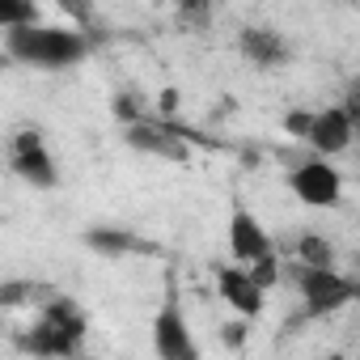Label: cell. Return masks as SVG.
<instances>
[{
  "label": "cell",
  "mask_w": 360,
  "mask_h": 360,
  "mask_svg": "<svg viewBox=\"0 0 360 360\" xmlns=\"http://www.w3.org/2000/svg\"><path fill=\"white\" fill-rule=\"evenodd\" d=\"M9 165L13 174L22 178V183H30L34 191H51L60 183V174H56V157L47 148V136L30 123V127H18L13 140H9Z\"/></svg>",
  "instance_id": "obj_4"
},
{
  "label": "cell",
  "mask_w": 360,
  "mask_h": 360,
  "mask_svg": "<svg viewBox=\"0 0 360 360\" xmlns=\"http://www.w3.org/2000/svg\"><path fill=\"white\" fill-rule=\"evenodd\" d=\"M217 292H221V301H225L238 318H259V314H263L267 288L250 276L246 263H225V267H217Z\"/></svg>",
  "instance_id": "obj_7"
},
{
  "label": "cell",
  "mask_w": 360,
  "mask_h": 360,
  "mask_svg": "<svg viewBox=\"0 0 360 360\" xmlns=\"http://www.w3.org/2000/svg\"><path fill=\"white\" fill-rule=\"evenodd\" d=\"M356 267H360V255H356Z\"/></svg>",
  "instance_id": "obj_20"
},
{
  "label": "cell",
  "mask_w": 360,
  "mask_h": 360,
  "mask_svg": "<svg viewBox=\"0 0 360 360\" xmlns=\"http://www.w3.org/2000/svg\"><path fill=\"white\" fill-rule=\"evenodd\" d=\"M267 250H276V246H271L267 229L259 225V217L250 208H233L229 212V259L233 263H255Z\"/></svg>",
  "instance_id": "obj_11"
},
{
  "label": "cell",
  "mask_w": 360,
  "mask_h": 360,
  "mask_svg": "<svg viewBox=\"0 0 360 360\" xmlns=\"http://www.w3.org/2000/svg\"><path fill=\"white\" fill-rule=\"evenodd\" d=\"M85 330H89V322H85L81 305L72 297H64V292H51V297H43L34 326L22 335V352H34V356H77L85 347Z\"/></svg>",
  "instance_id": "obj_2"
},
{
  "label": "cell",
  "mask_w": 360,
  "mask_h": 360,
  "mask_svg": "<svg viewBox=\"0 0 360 360\" xmlns=\"http://www.w3.org/2000/svg\"><path fill=\"white\" fill-rule=\"evenodd\" d=\"M309 127H314V110H288V115H284V131H288V136L309 140Z\"/></svg>",
  "instance_id": "obj_17"
},
{
  "label": "cell",
  "mask_w": 360,
  "mask_h": 360,
  "mask_svg": "<svg viewBox=\"0 0 360 360\" xmlns=\"http://www.w3.org/2000/svg\"><path fill=\"white\" fill-rule=\"evenodd\" d=\"M284 280L297 288V297L305 301V314L309 318L335 314V309H343L347 301L360 297V284L352 276H339L335 267H314V263H301V259H292L284 267Z\"/></svg>",
  "instance_id": "obj_3"
},
{
  "label": "cell",
  "mask_w": 360,
  "mask_h": 360,
  "mask_svg": "<svg viewBox=\"0 0 360 360\" xmlns=\"http://www.w3.org/2000/svg\"><path fill=\"white\" fill-rule=\"evenodd\" d=\"M238 51H242V60L255 64V68H284V64L292 60L288 39H284L280 30H271V26H242Z\"/></svg>",
  "instance_id": "obj_9"
},
{
  "label": "cell",
  "mask_w": 360,
  "mask_h": 360,
  "mask_svg": "<svg viewBox=\"0 0 360 360\" xmlns=\"http://www.w3.org/2000/svg\"><path fill=\"white\" fill-rule=\"evenodd\" d=\"M301 263H314V267H335V246L322 238V233H301L297 238V255Z\"/></svg>",
  "instance_id": "obj_12"
},
{
  "label": "cell",
  "mask_w": 360,
  "mask_h": 360,
  "mask_svg": "<svg viewBox=\"0 0 360 360\" xmlns=\"http://www.w3.org/2000/svg\"><path fill=\"white\" fill-rule=\"evenodd\" d=\"M246 267H250V276H255L263 288H276V284L284 280V267H280V255H276V250H267L263 259H255V263H246Z\"/></svg>",
  "instance_id": "obj_14"
},
{
  "label": "cell",
  "mask_w": 360,
  "mask_h": 360,
  "mask_svg": "<svg viewBox=\"0 0 360 360\" xmlns=\"http://www.w3.org/2000/svg\"><path fill=\"white\" fill-rule=\"evenodd\" d=\"M356 123L343 106H326V110H314V127H309V148L322 153V157H335L343 153L352 140H356Z\"/></svg>",
  "instance_id": "obj_10"
},
{
  "label": "cell",
  "mask_w": 360,
  "mask_h": 360,
  "mask_svg": "<svg viewBox=\"0 0 360 360\" xmlns=\"http://www.w3.org/2000/svg\"><path fill=\"white\" fill-rule=\"evenodd\" d=\"M339 106H343V110L352 115V123L360 127V77H352V81H347V89H343V102H339Z\"/></svg>",
  "instance_id": "obj_18"
},
{
  "label": "cell",
  "mask_w": 360,
  "mask_h": 360,
  "mask_svg": "<svg viewBox=\"0 0 360 360\" xmlns=\"http://www.w3.org/2000/svg\"><path fill=\"white\" fill-rule=\"evenodd\" d=\"M288 191H292L305 208H335L339 195H343V178H339V169H335L330 161L314 157V161L292 165V174H288Z\"/></svg>",
  "instance_id": "obj_5"
},
{
  "label": "cell",
  "mask_w": 360,
  "mask_h": 360,
  "mask_svg": "<svg viewBox=\"0 0 360 360\" xmlns=\"http://www.w3.org/2000/svg\"><path fill=\"white\" fill-rule=\"evenodd\" d=\"M115 115H119V123L144 119V115H148V102H144V94H140V89H123V94L115 98Z\"/></svg>",
  "instance_id": "obj_15"
},
{
  "label": "cell",
  "mask_w": 360,
  "mask_h": 360,
  "mask_svg": "<svg viewBox=\"0 0 360 360\" xmlns=\"http://www.w3.org/2000/svg\"><path fill=\"white\" fill-rule=\"evenodd\" d=\"M246 322H250V318L225 322V330H221V335H225V343H229V347H242V343H246V335H250V326H246Z\"/></svg>",
  "instance_id": "obj_19"
},
{
  "label": "cell",
  "mask_w": 360,
  "mask_h": 360,
  "mask_svg": "<svg viewBox=\"0 0 360 360\" xmlns=\"http://www.w3.org/2000/svg\"><path fill=\"white\" fill-rule=\"evenodd\" d=\"M5 51L22 68L64 72V68H77L94 51V39L85 30H77V26H43V22H30V26L5 30Z\"/></svg>",
  "instance_id": "obj_1"
},
{
  "label": "cell",
  "mask_w": 360,
  "mask_h": 360,
  "mask_svg": "<svg viewBox=\"0 0 360 360\" xmlns=\"http://www.w3.org/2000/svg\"><path fill=\"white\" fill-rule=\"evenodd\" d=\"M60 13L77 26H94V0H56Z\"/></svg>",
  "instance_id": "obj_16"
},
{
  "label": "cell",
  "mask_w": 360,
  "mask_h": 360,
  "mask_svg": "<svg viewBox=\"0 0 360 360\" xmlns=\"http://www.w3.org/2000/svg\"><path fill=\"white\" fill-rule=\"evenodd\" d=\"M123 140L144 153V157H157V161H191V144L183 140L174 123H157V119H131L123 123Z\"/></svg>",
  "instance_id": "obj_6"
},
{
  "label": "cell",
  "mask_w": 360,
  "mask_h": 360,
  "mask_svg": "<svg viewBox=\"0 0 360 360\" xmlns=\"http://www.w3.org/2000/svg\"><path fill=\"white\" fill-rule=\"evenodd\" d=\"M43 22L34 0H0V30H13V26H30Z\"/></svg>",
  "instance_id": "obj_13"
},
{
  "label": "cell",
  "mask_w": 360,
  "mask_h": 360,
  "mask_svg": "<svg viewBox=\"0 0 360 360\" xmlns=\"http://www.w3.org/2000/svg\"><path fill=\"white\" fill-rule=\"evenodd\" d=\"M153 352L161 360H195V339H191V326L178 309V301H165L153 318Z\"/></svg>",
  "instance_id": "obj_8"
}]
</instances>
